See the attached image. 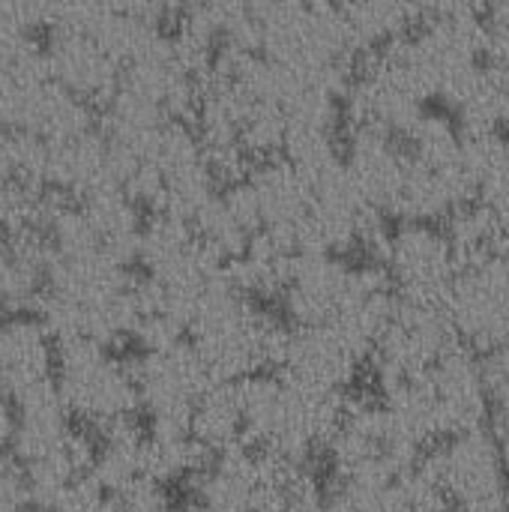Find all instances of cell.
I'll list each match as a JSON object with an SVG mask.
<instances>
[{
    "mask_svg": "<svg viewBox=\"0 0 509 512\" xmlns=\"http://www.w3.org/2000/svg\"><path fill=\"white\" fill-rule=\"evenodd\" d=\"M189 342L213 381H240L267 372V366H279L288 327L237 291L222 273L192 315Z\"/></svg>",
    "mask_w": 509,
    "mask_h": 512,
    "instance_id": "1",
    "label": "cell"
},
{
    "mask_svg": "<svg viewBox=\"0 0 509 512\" xmlns=\"http://www.w3.org/2000/svg\"><path fill=\"white\" fill-rule=\"evenodd\" d=\"M57 366V387L66 408L99 429L120 417H132V411L141 405L132 363L114 360L105 345L87 336L60 342Z\"/></svg>",
    "mask_w": 509,
    "mask_h": 512,
    "instance_id": "4",
    "label": "cell"
},
{
    "mask_svg": "<svg viewBox=\"0 0 509 512\" xmlns=\"http://www.w3.org/2000/svg\"><path fill=\"white\" fill-rule=\"evenodd\" d=\"M459 342L444 306L399 300L393 318L381 330L372 360L384 387L411 381L435 369V363L450 354Z\"/></svg>",
    "mask_w": 509,
    "mask_h": 512,
    "instance_id": "6",
    "label": "cell"
},
{
    "mask_svg": "<svg viewBox=\"0 0 509 512\" xmlns=\"http://www.w3.org/2000/svg\"><path fill=\"white\" fill-rule=\"evenodd\" d=\"M366 351L357 348L333 321L330 324H306L288 330V342L279 360L282 375L291 381L327 393L342 396V390L357 378Z\"/></svg>",
    "mask_w": 509,
    "mask_h": 512,
    "instance_id": "8",
    "label": "cell"
},
{
    "mask_svg": "<svg viewBox=\"0 0 509 512\" xmlns=\"http://www.w3.org/2000/svg\"><path fill=\"white\" fill-rule=\"evenodd\" d=\"M192 512H252L249 507L240 504H225V501H198Z\"/></svg>",
    "mask_w": 509,
    "mask_h": 512,
    "instance_id": "15",
    "label": "cell"
},
{
    "mask_svg": "<svg viewBox=\"0 0 509 512\" xmlns=\"http://www.w3.org/2000/svg\"><path fill=\"white\" fill-rule=\"evenodd\" d=\"M243 402L246 444L303 465L318 447H327L342 405V396L315 393L288 375L255 372L237 381Z\"/></svg>",
    "mask_w": 509,
    "mask_h": 512,
    "instance_id": "2",
    "label": "cell"
},
{
    "mask_svg": "<svg viewBox=\"0 0 509 512\" xmlns=\"http://www.w3.org/2000/svg\"><path fill=\"white\" fill-rule=\"evenodd\" d=\"M483 375L489 399L498 405V411H509V342L483 357Z\"/></svg>",
    "mask_w": 509,
    "mask_h": 512,
    "instance_id": "13",
    "label": "cell"
},
{
    "mask_svg": "<svg viewBox=\"0 0 509 512\" xmlns=\"http://www.w3.org/2000/svg\"><path fill=\"white\" fill-rule=\"evenodd\" d=\"M420 471L456 512H509V465L495 432L471 429L435 444Z\"/></svg>",
    "mask_w": 509,
    "mask_h": 512,
    "instance_id": "3",
    "label": "cell"
},
{
    "mask_svg": "<svg viewBox=\"0 0 509 512\" xmlns=\"http://www.w3.org/2000/svg\"><path fill=\"white\" fill-rule=\"evenodd\" d=\"M441 306L471 348L489 354L509 342V252L459 264Z\"/></svg>",
    "mask_w": 509,
    "mask_h": 512,
    "instance_id": "5",
    "label": "cell"
},
{
    "mask_svg": "<svg viewBox=\"0 0 509 512\" xmlns=\"http://www.w3.org/2000/svg\"><path fill=\"white\" fill-rule=\"evenodd\" d=\"M54 351L39 318L15 315L0 324V375L3 396H18L24 387L48 378Z\"/></svg>",
    "mask_w": 509,
    "mask_h": 512,
    "instance_id": "11",
    "label": "cell"
},
{
    "mask_svg": "<svg viewBox=\"0 0 509 512\" xmlns=\"http://www.w3.org/2000/svg\"><path fill=\"white\" fill-rule=\"evenodd\" d=\"M192 438L213 456L246 441L237 381H213L192 408Z\"/></svg>",
    "mask_w": 509,
    "mask_h": 512,
    "instance_id": "12",
    "label": "cell"
},
{
    "mask_svg": "<svg viewBox=\"0 0 509 512\" xmlns=\"http://www.w3.org/2000/svg\"><path fill=\"white\" fill-rule=\"evenodd\" d=\"M351 270L354 264L342 261V255L300 252L294 258L288 285L282 291V300H285L288 315L294 318V327L330 324L348 297Z\"/></svg>",
    "mask_w": 509,
    "mask_h": 512,
    "instance_id": "9",
    "label": "cell"
},
{
    "mask_svg": "<svg viewBox=\"0 0 509 512\" xmlns=\"http://www.w3.org/2000/svg\"><path fill=\"white\" fill-rule=\"evenodd\" d=\"M15 426H18V414L9 405V396L0 393V459L6 456V447H12Z\"/></svg>",
    "mask_w": 509,
    "mask_h": 512,
    "instance_id": "14",
    "label": "cell"
},
{
    "mask_svg": "<svg viewBox=\"0 0 509 512\" xmlns=\"http://www.w3.org/2000/svg\"><path fill=\"white\" fill-rule=\"evenodd\" d=\"M45 57L48 72L60 87L87 99L90 105L99 102L108 108L123 66L93 36L78 30H51Z\"/></svg>",
    "mask_w": 509,
    "mask_h": 512,
    "instance_id": "10",
    "label": "cell"
},
{
    "mask_svg": "<svg viewBox=\"0 0 509 512\" xmlns=\"http://www.w3.org/2000/svg\"><path fill=\"white\" fill-rule=\"evenodd\" d=\"M381 264L387 267L402 300L441 306L456 279L459 255L447 228L438 222L402 219L387 237Z\"/></svg>",
    "mask_w": 509,
    "mask_h": 512,
    "instance_id": "7",
    "label": "cell"
}]
</instances>
